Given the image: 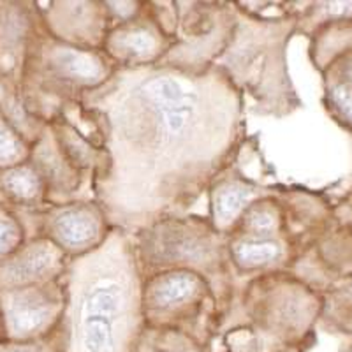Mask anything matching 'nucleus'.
Instances as JSON below:
<instances>
[{
    "instance_id": "f257e3e1",
    "label": "nucleus",
    "mask_w": 352,
    "mask_h": 352,
    "mask_svg": "<svg viewBox=\"0 0 352 352\" xmlns=\"http://www.w3.org/2000/svg\"><path fill=\"white\" fill-rule=\"evenodd\" d=\"M81 106L109 153L94 199L129 234L185 215L247 143L245 97L219 65L203 74L116 69Z\"/></svg>"
},
{
    "instance_id": "f03ea898",
    "label": "nucleus",
    "mask_w": 352,
    "mask_h": 352,
    "mask_svg": "<svg viewBox=\"0 0 352 352\" xmlns=\"http://www.w3.org/2000/svg\"><path fill=\"white\" fill-rule=\"evenodd\" d=\"M141 276L129 232L113 228L108 240L71 259L65 273V352H132L144 329Z\"/></svg>"
},
{
    "instance_id": "7ed1b4c3",
    "label": "nucleus",
    "mask_w": 352,
    "mask_h": 352,
    "mask_svg": "<svg viewBox=\"0 0 352 352\" xmlns=\"http://www.w3.org/2000/svg\"><path fill=\"white\" fill-rule=\"evenodd\" d=\"M322 312V294L289 272L247 278L236 287L220 331L231 352L303 347Z\"/></svg>"
},
{
    "instance_id": "20e7f679",
    "label": "nucleus",
    "mask_w": 352,
    "mask_h": 352,
    "mask_svg": "<svg viewBox=\"0 0 352 352\" xmlns=\"http://www.w3.org/2000/svg\"><path fill=\"white\" fill-rule=\"evenodd\" d=\"M287 6L276 16H263L236 2V28L215 64L250 97L254 115L285 118L303 106L287 67V46L300 16L292 2Z\"/></svg>"
},
{
    "instance_id": "39448f33",
    "label": "nucleus",
    "mask_w": 352,
    "mask_h": 352,
    "mask_svg": "<svg viewBox=\"0 0 352 352\" xmlns=\"http://www.w3.org/2000/svg\"><path fill=\"white\" fill-rule=\"evenodd\" d=\"M131 236L141 276L164 270L197 273L212 285L226 320L238 287L236 275L229 263L228 236L215 231L208 217H166Z\"/></svg>"
},
{
    "instance_id": "423d86ee",
    "label": "nucleus",
    "mask_w": 352,
    "mask_h": 352,
    "mask_svg": "<svg viewBox=\"0 0 352 352\" xmlns=\"http://www.w3.org/2000/svg\"><path fill=\"white\" fill-rule=\"evenodd\" d=\"M144 326L187 333L208 344L224 324V314L206 278L187 270H164L143 276Z\"/></svg>"
},
{
    "instance_id": "0eeeda50",
    "label": "nucleus",
    "mask_w": 352,
    "mask_h": 352,
    "mask_svg": "<svg viewBox=\"0 0 352 352\" xmlns=\"http://www.w3.org/2000/svg\"><path fill=\"white\" fill-rule=\"evenodd\" d=\"M173 43L157 65L203 74L217 64L236 28V2H175Z\"/></svg>"
},
{
    "instance_id": "6e6552de",
    "label": "nucleus",
    "mask_w": 352,
    "mask_h": 352,
    "mask_svg": "<svg viewBox=\"0 0 352 352\" xmlns=\"http://www.w3.org/2000/svg\"><path fill=\"white\" fill-rule=\"evenodd\" d=\"M37 69L55 118L67 106L81 102L87 94L102 87L115 74L116 65L100 50L80 48L50 36L41 44Z\"/></svg>"
},
{
    "instance_id": "1a4fd4ad",
    "label": "nucleus",
    "mask_w": 352,
    "mask_h": 352,
    "mask_svg": "<svg viewBox=\"0 0 352 352\" xmlns=\"http://www.w3.org/2000/svg\"><path fill=\"white\" fill-rule=\"evenodd\" d=\"M305 284L326 292L352 276V194L335 203L326 229L289 270Z\"/></svg>"
},
{
    "instance_id": "9d476101",
    "label": "nucleus",
    "mask_w": 352,
    "mask_h": 352,
    "mask_svg": "<svg viewBox=\"0 0 352 352\" xmlns=\"http://www.w3.org/2000/svg\"><path fill=\"white\" fill-rule=\"evenodd\" d=\"M171 43L157 2H144L136 16L113 23L100 52L116 69H140L160 64Z\"/></svg>"
},
{
    "instance_id": "9b49d317",
    "label": "nucleus",
    "mask_w": 352,
    "mask_h": 352,
    "mask_svg": "<svg viewBox=\"0 0 352 352\" xmlns=\"http://www.w3.org/2000/svg\"><path fill=\"white\" fill-rule=\"evenodd\" d=\"M65 308V276L43 285L8 289L4 298L6 328L18 342L39 340L60 328Z\"/></svg>"
},
{
    "instance_id": "f8f14e48",
    "label": "nucleus",
    "mask_w": 352,
    "mask_h": 352,
    "mask_svg": "<svg viewBox=\"0 0 352 352\" xmlns=\"http://www.w3.org/2000/svg\"><path fill=\"white\" fill-rule=\"evenodd\" d=\"M111 231L113 226L96 199L53 204L44 217V238L53 241L69 259L97 250Z\"/></svg>"
},
{
    "instance_id": "ddd939ff",
    "label": "nucleus",
    "mask_w": 352,
    "mask_h": 352,
    "mask_svg": "<svg viewBox=\"0 0 352 352\" xmlns=\"http://www.w3.org/2000/svg\"><path fill=\"white\" fill-rule=\"evenodd\" d=\"M275 192V185H264L245 175L238 168V160L220 173L206 190L208 220L220 234L229 236L241 217L261 197Z\"/></svg>"
},
{
    "instance_id": "4468645a",
    "label": "nucleus",
    "mask_w": 352,
    "mask_h": 352,
    "mask_svg": "<svg viewBox=\"0 0 352 352\" xmlns=\"http://www.w3.org/2000/svg\"><path fill=\"white\" fill-rule=\"evenodd\" d=\"M53 37L87 50H102L113 20L106 0L52 2L44 9Z\"/></svg>"
},
{
    "instance_id": "2eb2a0df",
    "label": "nucleus",
    "mask_w": 352,
    "mask_h": 352,
    "mask_svg": "<svg viewBox=\"0 0 352 352\" xmlns=\"http://www.w3.org/2000/svg\"><path fill=\"white\" fill-rule=\"evenodd\" d=\"M276 196L284 210L285 238L294 245L300 257L326 229L335 212V203L326 194L301 187L276 185Z\"/></svg>"
},
{
    "instance_id": "dca6fc26",
    "label": "nucleus",
    "mask_w": 352,
    "mask_h": 352,
    "mask_svg": "<svg viewBox=\"0 0 352 352\" xmlns=\"http://www.w3.org/2000/svg\"><path fill=\"white\" fill-rule=\"evenodd\" d=\"M69 259L60 248L48 238H39L32 243L21 245L0 266V285L4 289L43 285L64 278Z\"/></svg>"
},
{
    "instance_id": "f3484780",
    "label": "nucleus",
    "mask_w": 352,
    "mask_h": 352,
    "mask_svg": "<svg viewBox=\"0 0 352 352\" xmlns=\"http://www.w3.org/2000/svg\"><path fill=\"white\" fill-rule=\"evenodd\" d=\"M228 256L236 278H252L275 272H289L298 250L285 236H250L232 232L228 236Z\"/></svg>"
},
{
    "instance_id": "a211bd4d",
    "label": "nucleus",
    "mask_w": 352,
    "mask_h": 352,
    "mask_svg": "<svg viewBox=\"0 0 352 352\" xmlns=\"http://www.w3.org/2000/svg\"><path fill=\"white\" fill-rule=\"evenodd\" d=\"M32 157V164L36 166L46 185V199L52 201V204L85 199L81 196L83 188L88 187L92 190V178H88L76 168H72L71 162L58 148L50 127L37 140Z\"/></svg>"
},
{
    "instance_id": "6ab92c4d",
    "label": "nucleus",
    "mask_w": 352,
    "mask_h": 352,
    "mask_svg": "<svg viewBox=\"0 0 352 352\" xmlns=\"http://www.w3.org/2000/svg\"><path fill=\"white\" fill-rule=\"evenodd\" d=\"M322 104L331 120L352 136V52L322 72Z\"/></svg>"
},
{
    "instance_id": "aec40b11",
    "label": "nucleus",
    "mask_w": 352,
    "mask_h": 352,
    "mask_svg": "<svg viewBox=\"0 0 352 352\" xmlns=\"http://www.w3.org/2000/svg\"><path fill=\"white\" fill-rule=\"evenodd\" d=\"M308 39H310L308 46L310 62L322 74L336 58L352 52V20L322 25Z\"/></svg>"
},
{
    "instance_id": "412c9836",
    "label": "nucleus",
    "mask_w": 352,
    "mask_h": 352,
    "mask_svg": "<svg viewBox=\"0 0 352 352\" xmlns=\"http://www.w3.org/2000/svg\"><path fill=\"white\" fill-rule=\"evenodd\" d=\"M284 231V210H282L280 199L276 196L275 187V192L261 197L245 212L240 224L232 232H241L250 236H285Z\"/></svg>"
},
{
    "instance_id": "4be33fe9",
    "label": "nucleus",
    "mask_w": 352,
    "mask_h": 352,
    "mask_svg": "<svg viewBox=\"0 0 352 352\" xmlns=\"http://www.w3.org/2000/svg\"><path fill=\"white\" fill-rule=\"evenodd\" d=\"M319 324L329 333L352 335V276L322 292Z\"/></svg>"
},
{
    "instance_id": "5701e85b",
    "label": "nucleus",
    "mask_w": 352,
    "mask_h": 352,
    "mask_svg": "<svg viewBox=\"0 0 352 352\" xmlns=\"http://www.w3.org/2000/svg\"><path fill=\"white\" fill-rule=\"evenodd\" d=\"M132 352H212V349L187 333L144 326Z\"/></svg>"
},
{
    "instance_id": "b1692460",
    "label": "nucleus",
    "mask_w": 352,
    "mask_h": 352,
    "mask_svg": "<svg viewBox=\"0 0 352 352\" xmlns=\"http://www.w3.org/2000/svg\"><path fill=\"white\" fill-rule=\"evenodd\" d=\"M296 34L310 37L317 28L326 23L352 20V0H328V2H300Z\"/></svg>"
},
{
    "instance_id": "393cba45",
    "label": "nucleus",
    "mask_w": 352,
    "mask_h": 352,
    "mask_svg": "<svg viewBox=\"0 0 352 352\" xmlns=\"http://www.w3.org/2000/svg\"><path fill=\"white\" fill-rule=\"evenodd\" d=\"M0 185L12 199L25 204L37 203L46 197V185H44L43 176L39 175L36 166L27 164V162L6 169L0 178Z\"/></svg>"
},
{
    "instance_id": "a878e982",
    "label": "nucleus",
    "mask_w": 352,
    "mask_h": 352,
    "mask_svg": "<svg viewBox=\"0 0 352 352\" xmlns=\"http://www.w3.org/2000/svg\"><path fill=\"white\" fill-rule=\"evenodd\" d=\"M27 153L25 141L8 124L0 122V164H21L20 160Z\"/></svg>"
},
{
    "instance_id": "bb28decb",
    "label": "nucleus",
    "mask_w": 352,
    "mask_h": 352,
    "mask_svg": "<svg viewBox=\"0 0 352 352\" xmlns=\"http://www.w3.org/2000/svg\"><path fill=\"white\" fill-rule=\"evenodd\" d=\"M23 243V229L12 217L0 215V259H8Z\"/></svg>"
},
{
    "instance_id": "cd10ccee",
    "label": "nucleus",
    "mask_w": 352,
    "mask_h": 352,
    "mask_svg": "<svg viewBox=\"0 0 352 352\" xmlns=\"http://www.w3.org/2000/svg\"><path fill=\"white\" fill-rule=\"evenodd\" d=\"M2 352H65V336L62 326L52 335L32 342H18L9 345Z\"/></svg>"
},
{
    "instance_id": "c85d7f7f",
    "label": "nucleus",
    "mask_w": 352,
    "mask_h": 352,
    "mask_svg": "<svg viewBox=\"0 0 352 352\" xmlns=\"http://www.w3.org/2000/svg\"><path fill=\"white\" fill-rule=\"evenodd\" d=\"M109 11V16H111L113 23H120V21L129 20V18H134L138 12L143 9L144 2L141 0H122V2H106Z\"/></svg>"
},
{
    "instance_id": "c756f323",
    "label": "nucleus",
    "mask_w": 352,
    "mask_h": 352,
    "mask_svg": "<svg viewBox=\"0 0 352 352\" xmlns=\"http://www.w3.org/2000/svg\"><path fill=\"white\" fill-rule=\"evenodd\" d=\"M284 352H305L303 347H292V349H287V351Z\"/></svg>"
},
{
    "instance_id": "7c9ffc66",
    "label": "nucleus",
    "mask_w": 352,
    "mask_h": 352,
    "mask_svg": "<svg viewBox=\"0 0 352 352\" xmlns=\"http://www.w3.org/2000/svg\"><path fill=\"white\" fill-rule=\"evenodd\" d=\"M345 352H352V347H351V349H347V351H345Z\"/></svg>"
},
{
    "instance_id": "2f4dec72",
    "label": "nucleus",
    "mask_w": 352,
    "mask_h": 352,
    "mask_svg": "<svg viewBox=\"0 0 352 352\" xmlns=\"http://www.w3.org/2000/svg\"><path fill=\"white\" fill-rule=\"evenodd\" d=\"M351 194H352V190H351Z\"/></svg>"
}]
</instances>
